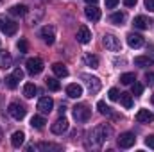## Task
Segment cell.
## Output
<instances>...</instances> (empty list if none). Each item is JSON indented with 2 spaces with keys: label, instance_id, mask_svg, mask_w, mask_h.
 <instances>
[{
  "label": "cell",
  "instance_id": "obj_1",
  "mask_svg": "<svg viewBox=\"0 0 154 152\" xmlns=\"http://www.w3.org/2000/svg\"><path fill=\"white\" fill-rule=\"evenodd\" d=\"M111 136H113V127L108 123H102V125H97L95 129H91L88 132L84 145H86V149H100V145L106 140H109Z\"/></svg>",
  "mask_w": 154,
  "mask_h": 152
},
{
  "label": "cell",
  "instance_id": "obj_2",
  "mask_svg": "<svg viewBox=\"0 0 154 152\" xmlns=\"http://www.w3.org/2000/svg\"><path fill=\"white\" fill-rule=\"evenodd\" d=\"M90 116H91V109L86 104H77L75 108H74V118H75L77 122L84 123V122L90 120Z\"/></svg>",
  "mask_w": 154,
  "mask_h": 152
},
{
  "label": "cell",
  "instance_id": "obj_3",
  "mask_svg": "<svg viewBox=\"0 0 154 152\" xmlns=\"http://www.w3.org/2000/svg\"><path fill=\"white\" fill-rule=\"evenodd\" d=\"M102 45L106 47V50H109V52H120L122 50V43H120V39L113 36V34H106L104 38H102Z\"/></svg>",
  "mask_w": 154,
  "mask_h": 152
},
{
  "label": "cell",
  "instance_id": "obj_4",
  "mask_svg": "<svg viewBox=\"0 0 154 152\" xmlns=\"http://www.w3.org/2000/svg\"><path fill=\"white\" fill-rule=\"evenodd\" d=\"M0 31L5 36H14L18 31V23L14 20H9V18H0Z\"/></svg>",
  "mask_w": 154,
  "mask_h": 152
},
{
  "label": "cell",
  "instance_id": "obj_5",
  "mask_svg": "<svg viewBox=\"0 0 154 152\" xmlns=\"http://www.w3.org/2000/svg\"><path fill=\"white\" fill-rule=\"evenodd\" d=\"M81 79L84 81V84H86V88H88V91L91 93V95H95V93H99V90H100V81H99V77H93V75H88V74H82Z\"/></svg>",
  "mask_w": 154,
  "mask_h": 152
},
{
  "label": "cell",
  "instance_id": "obj_6",
  "mask_svg": "<svg viewBox=\"0 0 154 152\" xmlns=\"http://www.w3.org/2000/svg\"><path fill=\"white\" fill-rule=\"evenodd\" d=\"M25 66H27V72L31 74V75H38L43 72V59H39V57H31V59H27V63H25Z\"/></svg>",
  "mask_w": 154,
  "mask_h": 152
},
{
  "label": "cell",
  "instance_id": "obj_7",
  "mask_svg": "<svg viewBox=\"0 0 154 152\" xmlns=\"http://www.w3.org/2000/svg\"><path fill=\"white\" fill-rule=\"evenodd\" d=\"M7 113L11 114L14 120H23L25 114H27V109H25L20 102H11L9 108H7Z\"/></svg>",
  "mask_w": 154,
  "mask_h": 152
},
{
  "label": "cell",
  "instance_id": "obj_8",
  "mask_svg": "<svg viewBox=\"0 0 154 152\" xmlns=\"http://www.w3.org/2000/svg\"><path fill=\"white\" fill-rule=\"evenodd\" d=\"M116 143H118L120 149H131V147L136 143V136H134L133 132H122V134L118 136Z\"/></svg>",
  "mask_w": 154,
  "mask_h": 152
},
{
  "label": "cell",
  "instance_id": "obj_9",
  "mask_svg": "<svg viewBox=\"0 0 154 152\" xmlns=\"http://www.w3.org/2000/svg\"><path fill=\"white\" fill-rule=\"evenodd\" d=\"M52 132L54 134H63V132H66L68 131V120L65 118V116H61V118H57L54 123H52Z\"/></svg>",
  "mask_w": 154,
  "mask_h": 152
},
{
  "label": "cell",
  "instance_id": "obj_10",
  "mask_svg": "<svg viewBox=\"0 0 154 152\" xmlns=\"http://www.w3.org/2000/svg\"><path fill=\"white\" fill-rule=\"evenodd\" d=\"M41 38H43V41H45L47 45H52V43L56 41V29H54L52 25H45V27L41 29Z\"/></svg>",
  "mask_w": 154,
  "mask_h": 152
},
{
  "label": "cell",
  "instance_id": "obj_11",
  "mask_svg": "<svg viewBox=\"0 0 154 152\" xmlns=\"http://www.w3.org/2000/svg\"><path fill=\"white\" fill-rule=\"evenodd\" d=\"M77 41L82 43V45H86V43L91 41V31H90L86 25H81V27L77 29Z\"/></svg>",
  "mask_w": 154,
  "mask_h": 152
},
{
  "label": "cell",
  "instance_id": "obj_12",
  "mask_svg": "<svg viewBox=\"0 0 154 152\" xmlns=\"http://www.w3.org/2000/svg\"><path fill=\"white\" fill-rule=\"evenodd\" d=\"M52 108H54V100L50 97H41L38 100V109L41 113H50Z\"/></svg>",
  "mask_w": 154,
  "mask_h": 152
},
{
  "label": "cell",
  "instance_id": "obj_13",
  "mask_svg": "<svg viewBox=\"0 0 154 152\" xmlns=\"http://www.w3.org/2000/svg\"><path fill=\"white\" fill-rule=\"evenodd\" d=\"M134 118H136V122H138V123H151V122L154 120V114L151 113L149 109H140V111L136 113Z\"/></svg>",
  "mask_w": 154,
  "mask_h": 152
},
{
  "label": "cell",
  "instance_id": "obj_14",
  "mask_svg": "<svg viewBox=\"0 0 154 152\" xmlns=\"http://www.w3.org/2000/svg\"><path fill=\"white\" fill-rule=\"evenodd\" d=\"M127 45H129L131 48H140V47H143V38H142L140 34L129 32V34H127Z\"/></svg>",
  "mask_w": 154,
  "mask_h": 152
},
{
  "label": "cell",
  "instance_id": "obj_15",
  "mask_svg": "<svg viewBox=\"0 0 154 152\" xmlns=\"http://www.w3.org/2000/svg\"><path fill=\"white\" fill-rule=\"evenodd\" d=\"M61 149L63 147L56 143H34L29 147V150H61Z\"/></svg>",
  "mask_w": 154,
  "mask_h": 152
},
{
  "label": "cell",
  "instance_id": "obj_16",
  "mask_svg": "<svg viewBox=\"0 0 154 152\" xmlns=\"http://www.w3.org/2000/svg\"><path fill=\"white\" fill-rule=\"evenodd\" d=\"M13 66V57L7 50H0V68L2 70H7Z\"/></svg>",
  "mask_w": 154,
  "mask_h": 152
},
{
  "label": "cell",
  "instance_id": "obj_17",
  "mask_svg": "<svg viewBox=\"0 0 154 152\" xmlns=\"http://www.w3.org/2000/svg\"><path fill=\"white\" fill-rule=\"evenodd\" d=\"M84 14H86V18L91 20V22H99V20H100V9H97L95 5H88V7L84 9Z\"/></svg>",
  "mask_w": 154,
  "mask_h": 152
},
{
  "label": "cell",
  "instance_id": "obj_18",
  "mask_svg": "<svg viewBox=\"0 0 154 152\" xmlns=\"http://www.w3.org/2000/svg\"><path fill=\"white\" fill-rule=\"evenodd\" d=\"M134 65L136 66H140V68H151L154 65V59L152 57H149V56H138V57H134Z\"/></svg>",
  "mask_w": 154,
  "mask_h": 152
},
{
  "label": "cell",
  "instance_id": "obj_19",
  "mask_svg": "<svg viewBox=\"0 0 154 152\" xmlns=\"http://www.w3.org/2000/svg\"><path fill=\"white\" fill-rule=\"evenodd\" d=\"M133 25H134L136 29H142V31H145V29H149V25H151V20H149L147 16L140 14V16H136V18H134Z\"/></svg>",
  "mask_w": 154,
  "mask_h": 152
},
{
  "label": "cell",
  "instance_id": "obj_20",
  "mask_svg": "<svg viewBox=\"0 0 154 152\" xmlns=\"http://www.w3.org/2000/svg\"><path fill=\"white\" fill-rule=\"evenodd\" d=\"M66 95H68L70 99H79V97L82 95V88H81L79 84H68V86H66Z\"/></svg>",
  "mask_w": 154,
  "mask_h": 152
},
{
  "label": "cell",
  "instance_id": "obj_21",
  "mask_svg": "<svg viewBox=\"0 0 154 152\" xmlns=\"http://www.w3.org/2000/svg\"><path fill=\"white\" fill-rule=\"evenodd\" d=\"M23 140H25V134H23L22 131H16V132H13V136H11V145L18 149V147L23 145Z\"/></svg>",
  "mask_w": 154,
  "mask_h": 152
},
{
  "label": "cell",
  "instance_id": "obj_22",
  "mask_svg": "<svg viewBox=\"0 0 154 152\" xmlns=\"http://www.w3.org/2000/svg\"><path fill=\"white\" fill-rule=\"evenodd\" d=\"M52 72H54L57 77H61V79L68 75V68H66L63 63H54V65H52Z\"/></svg>",
  "mask_w": 154,
  "mask_h": 152
},
{
  "label": "cell",
  "instance_id": "obj_23",
  "mask_svg": "<svg viewBox=\"0 0 154 152\" xmlns=\"http://www.w3.org/2000/svg\"><path fill=\"white\" fill-rule=\"evenodd\" d=\"M9 14L11 16H25L27 14V7L25 5H13V7H9Z\"/></svg>",
  "mask_w": 154,
  "mask_h": 152
},
{
  "label": "cell",
  "instance_id": "obj_24",
  "mask_svg": "<svg viewBox=\"0 0 154 152\" xmlns=\"http://www.w3.org/2000/svg\"><path fill=\"white\" fill-rule=\"evenodd\" d=\"M125 20H127L125 13H113V14L109 16V22H111V23H115V25H124V23H125Z\"/></svg>",
  "mask_w": 154,
  "mask_h": 152
},
{
  "label": "cell",
  "instance_id": "obj_25",
  "mask_svg": "<svg viewBox=\"0 0 154 152\" xmlns=\"http://www.w3.org/2000/svg\"><path fill=\"white\" fill-rule=\"evenodd\" d=\"M36 93H38V88H36V84H32V82H27V84L23 86V95H25L27 99H32Z\"/></svg>",
  "mask_w": 154,
  "mask_h": 152
},
{
  "label": "cell",
  "instance_id": "obj_26",
  "mask_svg": "<svg viewBox=\"0 0 154 152\" xmlns=\"http://www.w3.org/2000/svg\"><path fill=\"white\" fill-rule=\"evenodd\" d=\"M84 63L90 68H99V57L93 56V54H84Z\"/></svg>",
  "mask_w": 154,
  "mask_h": 152
},
{
  "label": "cell",
  "instance_id": "obj_27",
  "mask_svg": "<svg viewBox=\"0 0 154 152\" xmlns=\"http://www.w3.org/2000/svg\"><path fill=\"white\" fill-rule=\"evenodd\" d=\"M45 123H47V120H45L43 116H39V114H34V116L31 118V125H32L34 129H43Z\"/></svg>",
  "mask_w": 154,
  "mask_h": 152
},
{
  "label": "cell",
  "instance_id": "obj_28",
  "mask_svg": "<svg viewBox=\"0 0 154 152\" xmlns=\"http://www.w3.org/2000/svg\"><path fill=\"white\" fill-rule=\"evenodd\" d=\"M45 84H47V88H48V90H52V91H59V90H61L59 81H57V79H54V77L45 79Z\"/></svg>",
  "mask_w": 154,
  "mask_h": 152
},
{
  "label": "cell",
  "instance_id": "obj_29",
  "mask_svg": "<svg viewBox=\"0 0 154 152\" xmlns=\"http://www.w3.org/2000/svg\"><path fill=\"white\" fill-rule=\"evenodd\" d=\"M118 99H120V102H122L124 108H127V109L133 108V95H131V93H120Z\"/></svg>",
  "mask_w": 154,
  "mask_h": 152
},
{
  "label": "cell",
  "instance_id": "obj_30",
  "mask_svg": "<svg viewBox=\"0 0 154 152\" xmlns=\"http://www.w3.org/2000/svg\"><path fill=\"white\" fill-rule=\"evenodd\" d=\"M97 108H99V113L100 114H106V116H111V108H109V106H106V102H102V100H100V102H97Z\"/></svg>",
  "mask_w": 154,
  "mask_h": 152
},
{
  "label": "cell",
  "instance_id": "obj_31",
  "mask_svg": "<svg viewBox=\"0 0 154 152\" xmlns=\"http://www.w3.org/2000/svg\"><path fill=\"white\" fill-rule=\"evenodd\" d=\"M134 81H136L134 74H124V75H120V82L125 84V86H127V84H133Z\"/></svg>",
  "mask_w": 154,
  "mask_h": 152
},
{
  "label": "cell",
  "instance_id": "obj_32",
  "mask_svg": "<svg viewBox=\"0 0 154 152\" xmlns=\"http://www.w3.org/2000/svg\"><path fill=\"white\" fill-rule=\"evenodd\" d=\"M16 48L20 50V54H25V52H29V45H27V41L22 38L18 39V43H16Z\"/></svg>",
  "mask_w": 154,
  "mask_h": 152
},
{
  "label": "cell",
  "instance_id": "obj_33",
  "mask_svg": "<svg viewBox=\"0 0 154 152\" xmlns=\"http://www.w3.org/2000/svg\"><path fill=\"white\" fill-rule=\"evenodd\" d=\"M18 82H20V81H18L14 75H9L7 79H5V84H7V88H9V90H14V88L18 86Z\"/></svg>",
  "mask_w": 154,
  "mask_h": 152
},
{
  "label": "cell",
  "instance_id": "obj_34",
  "mask_svg": "<svg viewBox=\"0 0 154 152\" xmlns=\"http://www.w3.org/2000/svg\"><path fill=\"white\" fill-rule=\"evenodd\" d=\"M142 93H143V86L140 82H133V95L134 97H140Z\"/></svg>",
  "mask_w": 154,
  "mask_h": 152
},
{
  "label": "cell",
  "instance_id": "obj_35",
  "mask_svg": "<svg viewBox=\"0 0 154 152\" xmlns=\"http://www.w3.org/2000/svg\"><path fill=\"white\" fill-rule=\"evenodd\" d=\"M108 97H109V100H118L120 93H118V90H116V88H111V90H109V93H108Z\"/></svg>",
  "mask_w": 154,
  "mask_h": 152
},
{
  "label": "cell",
  "instance_id": "obj_36",
  "mask_svg": "<svg viewBox=\"0 0 154 152\" xmlns=\"http://www.w3.org/2000/svg\"><path fill=\"white\" fill-rule=\"evenodd\" d=\"M145 81H147L149 86H154V74L152 72H147V74H145Z\"/></svg>",
  "mask_w": 154,
  "mask_h": 152
},
{
  "label": "cell",
  "instance_id": "obj_37",
  "mask_svg": "<svg viewBox=\"0 0 154 152\" xmlns=\"http://www.w3.org/2000/svg\"><path fill=\"white\" fill-rule=\"evenodd\" d=\"M145 145H147L149 149H154V134H151V136L145 138Z\"/></svg>",
  "mask_w": 154,
  "mask_h": 152
},
{
  "label": "cell",
  "instance_id": "obj_38",
  "mask_svg": "<svg viewBox=\"0 0 154 152\" xmlns=\"http://www.w3.org/2000/svg\"><path fill=\"white\" fill-rule=\"evenodd\" d=\"M13 75L16 77L18 81H22V79H23V70H22V68H16V70L13 72Z\"/></svg>",
  "mask_w": 154,
  "mask_h": 152
},
{
  "label": "cell",
  "instance_id": "obj_39",
  "mask_svg": "<svg viewBox=\"0 0 154 152\" xmlns=\"http://www.w3.org/2000/svg\"><path fill=\"white\" fill-rule=\"evenodd\" d=\"M143 4H145V9H149V11L154 13V0H145Z\"/></svg>",
  "mask_w": 154,
  "mask_h": 152
},
{
  "label": "cell",
  "instance_id": "obj_40",
  "mask_svg": "<svg viewBox=\"0 0 154 152\" xmlns=\"http://www.w3.org/2000/svg\"><path fill=\"white\" fill-rule=\"evenodd\" d=\"M116 4H118V0H106V7H108V9L116 7Z\"/></svg>",
  "mask_w": 154,
  "mask_h": 152
},
{
  "label": "cell",
  "instance_id": "obj_41",
  "mask_svg": "<svg viewBox=\"0 0 154 152\" xmlns=\"http://www.w3.org/2000/svg\"><path fill=\"white\" fill-rule=\"evenodd\" d=\"M136 2H138V0H124V5H125V7H134Z\"/></svg>",
  "mask_w": 154,
  "mask_h": 152
},
{
  "label": "cell",
  "instance_id": "obj_42",
  "mask_svg": "<svg viewBox=\"0 0 154 152\" xmlns=\"http://www.w3.org/2000/svg\"><path fill=\"white\" fill-rule=\"evenodd\" d=\"M84 2H86V4H88V5H95V4H97V2H99V0H84Z\"/></svg>",
  "mask_w": 154,
  "mask_h": 152
},
{
  "label": "cell",
  "instance_id": "obj_43",
  "mask_svg": "<svg viewBox=\"0 0 154 152\" xmlns=\"http://www.w3.org/2000/svg\"><path fill=\"white\" fill-rule=\"evenodd\" d=\"M59 111H61V114H63L65 111H66V106H63V104H61V108H59Z\"/></svg>",
  "mask_w": 154,
  "mask_h": 152
},
{
  "label": "cell",
  "instance_id": "obj_44",
  "mask_svg": "<svg viewBox=\"0 0 154 152\" xmlns=\"http://www.w3.org/2000/svg\"><path fill=\"white\" fill-rule=\"evenodd\" d=\"M0 140H2V131H0Z\"/></svg>",
  "mask_w": 154,
  "mask_h": 152
},
{
  "label": "cell",
  "instance_id": "obj_45",
  "mask_svg": "<svg viewBox=\"0 0 154 152\" xmlns=\"http://www.w3.org/2000/svg\"><path fill=\"white\" fill-rule=\"evenodd\" d=\"M152 104H154V95H152Z\"/></svg>",
  "mask_w": 154,
  "mask_h": 152
},
{
  "label": "cell",
  "instance_id": "obj_46",
  "mask_svg": "<svg viewBox=\"0 0 154 152\" xmlns=\"http://www.w3.org/2000/svg\"><path fill=\"white\" fill-rule=\"evenodd\" d=\"M0 2H2V0H0Z\"/></svg>",
  "mask_w": 154,
  "mask_h": 152
}]
</instances>
